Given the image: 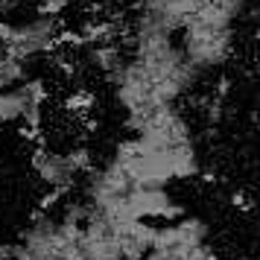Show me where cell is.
<instances>
[{
	"label": "cell",
	"mask_w": 260,
	"mask_h": 260,
	"mask_svg": "<svg viewBox=\"0 0 260 260\" xmlns=\"http://www.w3.org/2000/svg\"><path fill=\"white\" fill-rule=\"evenodd\" d=\"M138 187H170L202 173V155L196 141L181 146H141L135 138H126L114 146L111 155Z\"/></svg>",
	"instance_id": "1"
},
{
	"label": "cell",
	"mask_w": 260,
	"mask_h": 260,
	"mask_svg": "<svg viewBox=\"0 0 260 260\" xmlns=\"http://www.w3.org/2000/svg\"><path fill=\"white\" fill-rule=\"evenodd\" d=\"M246 9L248 0H141V12L155 18L170 32H178L190 21L237 26Z\"/></svg>",
	"instance_id": "2"
},
{
	"label": "cell",
	"mask_w": 260,
	"mask_h": 260,
	"mask_svg": "<svg viewBox=\"0 0 260 260\" xmlns=\"http://www.w3.org/2000/svg\"><path fill=\"white\" fill-rule=\"evenodd\" d=\"M178 47L184 59L202 73H211L225 68L234 59L237 50V26L228 24H199L190 21L178 29Z\"/></svg>",
	"instance_id": "3"
},
{
	"label": "cell",
	"mask_w": 260,
	"mask_h": 260,
	"mask_svg": "<svg viewBox=\"0 0 260 260\" xmlns=\"http://www.w3.org/2000/svg\"><path fill=\"white\" fill-rule=\"evenodd\" d=\"M64 36V24L59 15L36 12L24 21H9V36H6V53L18 61H36L59 47Z\"/></svg>",
	"instance_id": "4"
},
{
	"label": "cell",
	"mask_w": 260,
	"mask_h": 260,
	"mask_svg": "<svg viewBox=\"0 0 260 260\" xmlns=\"http://www.w3.org/2000/svg\"><path fill=\"white\" fill-rule=\"evenodd\" d=\"M32 173L50 193H59V196H68L82 176V170L73 164L71 155L50 146H38L32 152Z\"/></svg>",
	"instance_id": "5"
},
{
	"label": "cell",
	"mask_w": 260,
	"mask_h": 260,
	"mask_svg": "<svg viewBox=\"0 0 260 260\" xmlns=\"http://www.w3.org/2000/svg\"><path fill=\"white\" fill-rule=\"evenodd\" d=\"M120 240V257L123 260H143L152 248L155 240V222L138 219V222H126L117 228Z\"/></svg>",
	"instance_id": "6"
},
{
	"label": "cell",
	"mask_w": 260,
	"mask_h": 260,
	"mask_svg": "<svg viewBox=\"0 0 260 260\" xmlns=\"http://www.w3.org/2000/svg\"><path fill=\"white\" fill-rule=\"evenodd\" d=\"M73 0H38V12H50V15H61Z\"/></svg>",
	"instance_id": "7"
},
{
	"label": "cell",
	"mask_w": 260,
	"mask_h": 260,
	"mask_svg": "<svg viewBox=\"0 0 260 260\" xmlns=\"http://www.w3.org/2000/svg\"><path fill=\"white\" fill-rule=\"evenodd\" d=\"M12 248L15 243H0V260H12Z\"/></svg>",
	"instance_id": "8"
}]
</instances>
